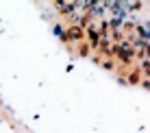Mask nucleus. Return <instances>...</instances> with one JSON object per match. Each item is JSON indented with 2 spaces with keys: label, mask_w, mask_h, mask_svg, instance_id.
Here are the masks:
<instances>
[{
  "label": "nucleus",
  "mask_w": 150,
  "mask_h": 133,
  "mask_svg": "<svg viewBox=\"0 0 150 133\" xmlns=\"http://www.w3.org/2000/svg\"><path fill=\"white\" fill-rule=\"evenodd\" d=\"M111 55H113L115 59L124 61V63H128V61L133 59V55H135V50H133L131 46H128V42H124V44H115V46H113Z\"/></svg>",
  "instance_id": "obj_1"
},
{
  "label": "nucleus",
  "mask_w": 150,
  "mask_h": 133,
  "mask_svg": "<svg viewBox=\"0 0 150 133\" xmlns=\"http://www.w3.org/2000/svg\"><path fill=\"white\" fill-rule=\"evenodd\" d=\"M81 37H83V28H79V26H70L68 28L65 39H81Z\"/></svg>",
  "instance_id": "obj_2"
},
{
  "label": "nucleus",
  "mask_w": 150,
  "mask_h": 133,
  "mask_svg": "<svg viewBox=\"0 0 150 133\" xmlns=\"http://www.w3.org/2000/svg\"><path fill=\"white\" fill-rule=\"evenodd\" d=\"M128 81H131V83H139V70H135V72L128 76Z\"/></svg>",
  "instance_id": "obj_3"
}]
</instances>
